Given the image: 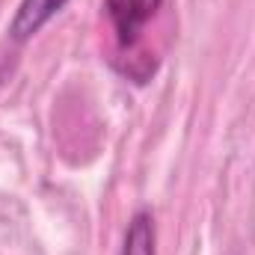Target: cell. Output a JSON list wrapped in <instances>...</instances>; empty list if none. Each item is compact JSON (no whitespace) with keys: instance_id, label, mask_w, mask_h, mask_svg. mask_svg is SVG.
Listing matches in <instances>:
<instances>
[{"instance_id":"1","label":"cell","mask_w":255,"mask_h":255,"mask_svg":"<svg viewBox=\"0 0 255 255\" xmlns=\"http://www.w3.org/2000/svg\"><path fill=\"white\" fill-rule=\"evenodd\" d=\"M163 0H104V9L119 33L122 45H133L139 30L154 18Z\"/></svg>"},{"instance_id":"2","label":"cell","mask_w":255,"mask_h":255,"mask_svg":"<svg viewBox=\"0 0 255 255\" xmlns=\"http://www.w3.org/2000/svg\"><path fill=\"white\" fill-rule=\"evenodd\" d=\"M68 0H21L12 24H9V36L15 42H27L30 36H36Z\"/></svg>"},{"instance_id":"3","label":"cell","mask_w":255,"mask_h":255,"mask_svg":"<svg viewBox=\"0 0 255 255\" xmlns=\"http://www.w3.org/2000/svg\"><path fill=\"white\" fill-rule=\"evenodd\" d=\"M122 255H154V220L145 211H139L130 220Z\"/></svg>"}]
</instances>
